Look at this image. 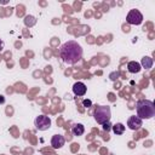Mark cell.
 Listing matches in <instances>:
<instances>
[{
  "label": "cell",
  "instance_id": "obj_10",
  "mask_svg": "<svg viewBox=\"0 0 155 155\" xmlns=\"http://www.w3.org/2000/svg\"><path fill=\"white\" fill-rule=\"evenodd\" d=\"M71 132H73L74 136H81V134H84V132H85V127H84L82 124H76V125L73 126Z\"/></svg>",
  "mask_w": 155,
  "mask_h": 155
},
{
  "label": "cell",
  "instance_id": "obj_1",
  "mask_svg": "<svg viewBox=\"0 0 155 155\" xmlns=\"http://www.w3.org/2000/svg\"><path fill=\"white\" fill-rule=\"evenodd\" d=\"M59 57L67 64H75L82 58V48L76 41L69 40L61 46Z\"/></svg>",
  "mask_w": 155,
  "mask_h": 155
},
{
  "label": "cell",
  "instance_id": "obj_5",
  "mask_svg": "<svg viewBox=\"0 0 155 155\" xmlns=\"http://www.w3.org/2000/svg\"><path fill=\"white\" fill-rule=\"evenodd\" d=\"M126 21H127V23H130V24L138 25V24H140V23L143 22V16H142V13H140L138 10L133 8V10H131V11L128 12V15H127V17H126Z\"/></svg>",
  "mask_w": 155,
  "mask_h": 155
},
{
  "label": "cell",
  "instance_id": "obj_13",
  "mask_svg": "<svg viewBox=\"0 0 155 155\" xmlns=\"http://www.w3.org/2000/svg\"><path fill=\"white\" fill-rule=\"evenodd\" d=\"M35 22H36V19H35V17H33V16H25V18H24V23H25V25H34L35 24Z\"/></svg>",
  "mask_w": 155,
  "mask_h": 155
},
{
  "label": "cell",
  "instance_id": "obj_8",
  "mask_svg": "<svg viewBox=\"0 0 155 155\" xmlns=\"http://www.w3.org/2000/svg\"><path fill=\"white\" fill-rule=\"evenodd\" d=\"M73 92L76 94V96H84L86 93V86L84 82H75L74 86H73Z\"/></svg>",
  "mask_w": 155,
  "mask_h": 155
},
{
  "label": "cell",
  "instance_id": "obj_12",
  "mask_svg": "<svg viewBox=\"0 0 155 155\" xmlns=\"http://www.w3.org/2000/svg\"><path fill=\"white\" fill-rule=\"evenodd\" d=\"M111 130H113V132L115 134H122L125 132V126L121 122H117V124H115V125L111 126Z\"/></svg>",
  "mask_w": 155,
  "mask_h": 155
},
{
  "label": "cell",
  "instance_id": "obj_7",
  "mask_svg": "<svg viewBox=\"0 0 155 155\" xmlns=\"http://www.w3.org/2000/svg\"><path fill=\"white\" fill-rule=\"evenodd\" d=\"M64 142H65V138H64L63 136H61V134H54V136L52 137V139H51V145H52V148H54V149H59V148H62V147L64 145Z\"/></svg>",
  "mask_w": 155,
  "mask_h": 155
},
{
  "label": "cell",
  "instance_id": "obj_14",
  "mask_svg": "<svg viewBox=\"0 0 155 155\" xmlns=\"http://www.w3.org/2000/svg\"><path fill=\"white\" fill-rule=\"evenodd\" d=\"M111 124L110 122H105V124H103V130L105 131V132H109L110 130H111Z\"/></svg>",
  "mask_w": 155,
  "mask_h": 155
},
{
  "label": "cell",
  "instance_id": "obj_4",
  "mask_svg": "<svg viewBox=\"0 0 155 155\" xmlns=\"http://www.w3.org/2000/svg\"><path fill=\"white\" fill-rule=\"evenodd\" d=\"M34 124L39 131H46L51 127V119L46 115H39V116H36Z\"/></svg>",
  "mask_w": 155,
  "mask_h": 155
},
{
  "label": "cell",
  "instance_id": "obj_16",
  "mask_svg": "<svg viewBox=\"0 0 155 155\" xmlns=\"http://www.w3.org/2000/svg\"><path fill=\"white\" fill-rule=\"evenodd\" d=\"M84 105H85V107H87V108H88V107H90V105H91V102H90V101H84Z\"/></svg>",
  "mask_w": 155,
  "mask_h": 155
},
{
  "label": "cell",
  "instance_id": "obj_19",
  "mask_svg": "<svg viewBox=\"0 0 155 155\" xmlns=\"http://www.w3.org/2000/svg\"><path fill=\"white\" fill-rule=\"evenodd\" d=\"M2 48H4V41L0 39V52L2 51Z\"/></svg>",
  "mask_w": 155,
  "mask_h": 155
},
{
  "label": "cell",
  "instance_id": "obj_17",
  "mask_svg": "<svg viewBox=\"0 0 155 155\" xmlns=\"http://www.w3.org/2000/svg\"><path fill=\"white\" fill-rule=\"evenodd\" d=\"M2 103H5V97L2 94H0V104H2Z\"/></svg>",
  "mask_w": 155,
  "mask_h": 155
},
{
  "label": "cell",
  "instance_id": "obj_18",
  "mask_svg": "<svg viewBox=\"0 0 155 155\" xmlns=\"http://www.w3.org/2000/svg\"><path fill=\"white\" fill-rule=\"evenodd\" d=\"M124 31L128 33V31H130V27H128V25H124Z\"/></svg>",
  "mask_w": 155,
  "mask_h": 155
},
{
  "label": "cell",
  "instance_id": "obj_11",
  "mask_svg": "<svg viewBox=\"0 0 155 155\" xmlns=\"http://www.w3.org/2000/svg\"><path fill=\"white\" fill-rule=\"evenodd\" d=\"M140 67H143L145 69H150L153 67V58L151 57H148V56L143 57L142 61H140Z\"/></svg>",
  "mask_w": 155,
  "mask_h": 155
},
{
  "label": "cell",
  "instance_id": "obj_6",
  "mask_svg": "<svg viewBox=\"0 0 155 155\" xmlns=\"http://www.w3.org/2000/svg\"><path fill=\"white\" fill-rule=\"evenodd\" d=\"M127 126H128V128L132 130V131H138V130L140 128V126H142V119H139V117L136 116V115H132V116H130L128 120H127Z\"/></svg>",
  "mask_w": 155,
  "mask_h": 155
},
{
  "label": "cell",
  "instance_id": "obj_2",
  "mask_svg": "<svg viewBox=\"0 0 155 155\" xmlns=\"http://www.w3.org/2000/svg\"><path fill=\"white\" fill-rule=\"evenodd\" d=\"M137 116L139 119H151L155 115V107L154 103L149 99H139L136 104Z\"/></svg>",
  "mask_w": 155,
  "mask_h": 155
},
{
  "label": "cell",
  "instance_id": "obj_9",
  "mask_svg": "<svg viewBox=\"0 0 155 155\" xmlns=\"http://www.w3.org/2000/svg\"><path fill=\"white\" fill-rule=\"evenodd\" d=\"M140 69H142V67H140V64H139L138 62L131 61V62H128V63H127V70H128L130 73L136 74V73H139V71H140Z\"/></svg>",
  "mask_w": 155,
  "mask_h": 155
},
{
  "label": "cell",
  "instance_id": "obj_3",
  "mask_svg": "<svg viewBox=\"0 0 155 155\" xmlns=\"http://www.w3.org/2000/svg\"><path fill=\"white\" fill-rule=\"evenodd\" d=\"M93 117L97 121V124H99V125L109 122V120L111 117L110 107H108V105H97L94 108V111H93Z\"/></svg>",
  "mask_w": 155,
  "mask_h": 155
},
{
  "label": "cell",
  "instance_id": "obj_15",
  "mask_svg": "<svg viewBox=\"0 0 155 155\" xmlns=\"http://www.w3.org/2000/svg\"><path fill=\"white\" fill-rule=\"evenodd\" d=\"M23 12H24V7L22 5H18L17 6V16H22Z\"/></svg>",
  "mask_w": 155,
  "mask_h": 155
}]
</instances>
